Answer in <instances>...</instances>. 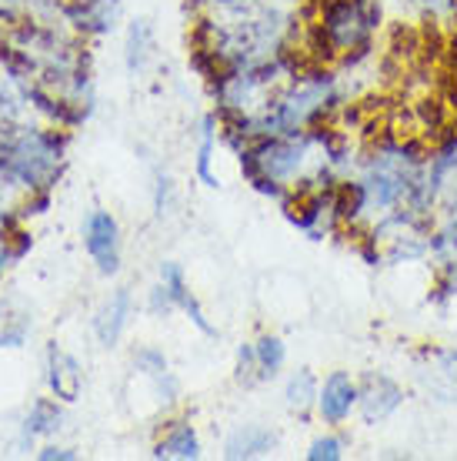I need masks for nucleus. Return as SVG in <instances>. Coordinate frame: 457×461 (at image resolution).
Instances as JSON below:
<instances>
[{
    "mask_svg": "<svg viewBox=\"0 0 457 461\" xmlns=\"http://www.w3.org/2000/svg\"><path fill=\"white\" fill-rule=\"evenodd\" d=\"M150 455L164 461H197L204 455V445H201L197 428L181 418V421H171V425L164 428V435L154 441V451H150Z\"/></svg>",
    "mask_w": 457,
    "mask_h": 461,
    "instance_id": "4468645a",
    "label": "nucleus"
},
{
    "mask_svg": "<svg viewBox=\"0 0 457 461\" xmlns=\"http://www.w3.org/2000/svg\"><path fill=\"white\" fill-rule=\"evenodd\" d=\"M218 138H220V121L218 114H207L204 121H201V131H197V150H194V174L197 181L204 187H220L224 181H220L218 174Z\"/></svg>",
    "mask_w": 457,
    "mask_h": 461,
    "instance_id": "f3484780",
    "label": "nucleus"
},
{
    "mask_svg": "<svg viewBox=\"0 0 457 461\" xmlns=\"http://www.w3.org/2000/svg\"><path fill=\"white\" fill-rule=\"evenodd\" d=\"M37 458H40V461H54V458L74 461V458H77V451H74V448H60V445H50V441H47V445H40V448H37Z\"/></svg>",
    "mask_w": 457,
    "mask_h": 461,
    "instance_id": "cd10ccee",
    "label": "nucleus"
},
{
    "mask_svg": "<svg viewBox=\"0 0 457 461\" xmlns=\"http://www.w3.org/2000/svg\"><path fill=\"white\" fill-rule=\"evenodd\" d=\"M130 314H134V294H130V288H114L103 298V304L94 312V338L101 341V348L121 345L127 324H130Z\"/></svg>",
    "mask_w": 457,
    "mask_h": 461,
    "instance_id": "9d476101",
    "label": "nucleus"
},
{
    "mask_svg": "<svg viewBox=\"0 0 457 461\" xmlns=\"http://www.w3.org/2000/svg\"><path fill=\"white\" fill-rule=\"evenodd\" d=\"M318 388L320 381L314 378V371L310 368H298L291 378H287L284 384V402L291 411H298V415H304V411H310L314 404H318Z\"/></svg>",
    "mask_w": 457,
    "mask_h": 461,
    "instance_id": "aec40b11",
    "label": "nucleus"
},
{
    "mask_svg": "<svg viewBox=\"0 0 457 461\" xmlns=\"http://www.w3.org/2000/svg\"><path fill=\"white\" fill-rule=\"evenodd\" d=\"M67 131L37 124H0V181L21 191H54L67 164Z\"/></svg>",
    "mask_w": 457,
    "mask_h": 461,
    "instance_id": "f03ea898",
    "label": "nucleus"
},
{
    "mask_svg": "<svg viewBox=\"0 0 457 461\" xmlns=\"http://www.w3.org/2000/svg\"><path fill=\"white\" fill-rule=\"evenodd\" d=\"M154 31H150L148 21H130L127 27V37H124V64L127 70L140 77V74H148V68L154 64Z\"/></svg>",
    "mask_w": 457,
    "mask_h": 461,
    "instance_id": "6ab92c4d",
    "label": "nucleus"
},
{
    "mask_svg": "<svg viewBox=\"0 0 457 461\" xmlns=\"http://www.w3.org/2000/svg\"><path fill=\"white\" fill-rule=\"evenodd\" d=\"M437 365H441V378L457 388V351H444V355H437Z\"/></svg>",
    "mask_w": 457,
    "mask_h": 461,
    "instance_id": "bb28decb",
    "label": "nucleus"
},
{
    "mask_svg": "<svg viewBox=\"0 0 457 461\" xmlns=\"http://www.w3.org/2000/svg\"><path fill=\"white\" fill-rule=\"evenodd\" d=\"M58 4H74V0H58Z\"/></svg>",
    "mask_w": 457,
    "mask_h": 461,
    "instance_id": "c756f323",
    "label": "nucleus"
},
{
    "mask_svg": "<svg viewBox=\"0 0 457 461\" xmlns=\"http://www.w3.org/2000/svg\"><path fill=\"white\" fill-rule=\"evenodd\" d=\"M148 312L157 314V318H164V314H171V312H184L204 335H214V324L207 321V312L201 308V301H197V294L191 291L187 275H184V267L177 265V261H164V265H160L157 285H154L148 294Z\"/></svg>",
    "mask_w": 457,
    "mask_h": 461,
    "instance_id": "39448f33",
    "label": "nucleus"
},
{
    "mask_svg": "<svg viewBox=\"0 0 457 461\" xmlns=\"http://www.w3.org/2000/svg\"><path fill=\"white\" fill-rule=\"evenodd\" d=\"M417 208L431 218L427 258H435L437 265H441L451 254H457V131L447 134L427 154Z\"/></svg>",
    "mask_w": 457,
    "mask_h": 461,
    "instance_id": "20e7f679",
    "label": "nucleus"
},
{
    "mask_svg": "<svg viewBox=\"0 0 457 461\" xmlns=\"http://www.w3.org/2000/svg\"><path fill=\"white\" fill-rule=\"evenodd\" d=\"M277 445H281V438H277L274 428L251 421V425H240L230 431V438L224 441V458H267L277 451Z\"/></svg>",
    "mask_w": 457,
    "mask_h": 461,
    "instance_id": "ddd939ff",
    "label": "nucleus"
},
{
    "mask_svg": "<svg viewBox=\"0 0 457 461\" xmlns=\"http://www.w3.org/2000/svg\"><path fill=\"white\" fill-rule=\"evenodd\" d=\"M134 368L144 375V378L154 384V392L160 394V402H167L174 404L177 402V378H174V371H171V361H167V355L160 351V348L154 345H144L134 351Z\"/></svg>",
    "mask_w": 457,
    "mask_h": 461,
    "instance_id": "dca6fc26",
    "label": "nucleus"
},
{
    "mask_svg": "<svg viewBox=\"0 0 457 461\" xmlns=\"http://www.w3.org/2000/svg\"><path fill=\"white\" fill-rule=\"evenodd\" d=\"M234 378L240 384H257V355H254V341L237 348V365H234Z\"/></svg>",
    "mask_w": 457,
    "mask_h": 461,
    "instance_id": "393cba45",
    "label": "nucleus"
},
{
    "mask_svg": "<svg viewBox=\"0 0 457 461\" xmlns=\"http://www.w3.org/2000/svg\"><path fill=\"white\" fill-rule=\"evenodd\" d=\"M254 355H257V378L271 381L277 378L287 365V345L284 338L277 335H261L254 341Z\"/></svg>",
    "mask_w": 457,
    "mask_h": 461,
    "instance_id": "412c9836",
    "label": "nucleus"
},
{
    "mask_svg": "<svg viewBox=\"0 0 457 461\" xmlns=\"http://www.w3.org/2000/svg\"><path fill=\"white\" fill-rule=\"evenodd\" d=\"M427 154L414 138L384 134L367 150H361L351 177L337 185V214L341 228L367 230L394 211L417 208L424 185ZM424 214V211H421Z\"/></svg>",
    "mask_w": 457,
    "mask_h": 461,
    "instance_id": "f257e3e1",
    "label": "nucleus"
},
{
    "mask_svg": "<svg viewBox=\"0 0 457 461\" xmlns=\"http://www.w3.org/2000/svg\"><path fill=\"white\" fill-rule=\"evenodd\" d=\"M60 23L77 37H101L111 34L121 21V0H74L58 4Z\"/></svg>",
    "mask_w": 457,
    "mask_h": 461,
    "instance_id": "6e6552de",
    "label": "nucleus"
},
{
    "mask_svg": "<svg viewBox=\"0 0 457 461\" xmlns=\"http://www.w3.org/2000/svg\"><path fill=\"white\" fill-rule=\"evenodd\" d=\"M13 261V251H11V244H7V238L0 234V277L7 275V267H11Z\"/></svg>",
    "mask_w": 457,
    "mask_h": 461,
    "instance_id": "c85d7f7f",
    "label": "nucleus"
},
{
    "mask_svg": "<svg viewBox=\"0 0 457 461\" xmlns=\"http://www.w3.org/2000/svg\"><path fill=\"white\" fill-rule=\"evenodd\" d=\"M60 404L64 402H58V398H37L27 408V415L21 421V448H31L34 441L58 435L64 428V408Z\"/></svg>",
    "mask_w": 457,
    "mask_h": 461,
    "instance_id": "2eb2a0df",
    "label": "nucleus"
},
{
    "mask_svg": "<svg viewBox=\"0 0 457 461\" xmlns=\"http://www.w3.org/2000/svg\"><path fill=\"white\" fill-rule=\"evenodd\" d=\"M437 271H441V294H457V254H451L447 261H441L437 265Z\"/></svg>",
    "mask_w": 457,
    "mask_h": 461,
    "instance_id": "a878e982",
    "label": "nucleus"
},
{
    "mask_svg": "<svg viewBox=\"0 0 457 461\" xmlns=\"http://www.w3.org/2000/svg\"><path fill=\"white\" fill-rule=\"evenodd\" d=\"M47 388L64 404L77 402L84 392V365L70 351H64L58 341L47 345Z\"/></svg>",
    "mask_w": 457,
    "mask_h": 461,
    "instance_id": "9b49d317",
    "label": "nucleus"
},
{
    "mask_svg": "<svg viewBox=\"0 0 457 461\" xmlns=\"http://www.w3.org/2000/svg\"><path fill=\"white\" fill-rule=\"evenodd\" d=\"M344 451H347V441H344L341 435L327 431V435H318V438L310 441L308 451H304V458L308 461H341Z\"/></svg>",
    "mask_w": 457,
    "mask_h": 461,
    "instance_id": "5701e85b",
    "label": "nucleus"
},
{
    "mask_svg": "<svg viewBox=\"0 0 457 461\" xmlns=\"http://www.w3.org/2000/svg\"><path fill=\"white\" fill-rule=\"evenodd\" d=\"M174 177L167 171H157V177H154V214L157 218H167L174 211Z\"/></svg>",
    "mask_w": 457,
    "mask_h": 461,
    "instance_id": "b1692460",
    "label": "nucleus"
},
{
    "mask_svg": "<svg viewBox=\"0 0 457 461\" xmlns=\"http://www.w3.org/2000/svg\"><path fill=\"white\" fill-rule=\"evenodd\" d=\"M408 7L427 23H457V0H408Z\"/></svg>",
    "mask_w": 457,
    "mask_h": 461,
    "instance_id": "4be33fe9",
    "label": "nucleus"
},
{
    "mask_svg": "<svg viewBox=\"0 0 457 461\" xmlns=\"http://www.w3.org/2000/svg\"><path fill=\"white\" fill-rule=\"evenodd\" d=\"M357 398H361V381L351 371H331L320 381L314 411L324 425L337 428L344 421H351V415H357Z\"/></svg>",
    "mask_w": 457,
    "mask_h": 461,
    "instance_id": "0eeeda50",
    "label": "nucleus"
},
{
    "mask_svg": "<svg viewBox=\"0 0 457 461\" xmlns=\"http://www.w3.org/2000/svg\"><path fill=\"white\" fill-rule=\"evenodd\" d=\"M27 107H31L27 81H23L21 68L13 64V58L7 54V47L0 44V124L21 121Z\"/></svg>",
    "mask_w": 457,
    "mask_h": 461,
    "instance_id": "f8f14e48",
    "label": "nucleus"
},
{
    "mask_svg": "<svg viewBox=\"0 0 457 461\" xmlns=\"http://www.w3.org/2000/svg\"><path fill=\"white\" fill-rule=\"evenodd\" d=\"M80 238H84V251L94 261V267L101 271L103 277H114L121 271V261H124V234H121V221L103 208H94L87 218H84V228H80Z\"/></svg>",
    "mask_w": 457,
    "mask_h": 461,
    "instance_id": "423d86ee",
    "label": "nucleus"
},
{
    "mask_svg": "<svg viewBox=\"0 0 457 461\" xmlns=\"http://www.w3.org/2000/svg\"><path fill=\"white\" fill-rule=\"evenodd\" d=\"M34 331V314L21 298L0 301V348H23Z\"/></svg>",
    "mask_w": 457,
    "mask_h": 461,
    "instance_id": "a211bd4d",
    "label": "nucleus"
},
{
    "mask_svg": "<svg viewBox=\"0 0 457 461\" xmlns=\"http://www.w3.org/2000/svg\"><path fill=\"white\" fill-rule=\"evenodd\" d=\"M378 31V0H318L308 21V54L318 64H341L357 54H371Z\"/></svg>",
    "mask_w": 457,
    "mask_h": 461,
    "instance_id": "7ed1b4c3",
    "label": "nucleus"
},
{
    "mask_svg": "<svg viewBox=\"0 0 457 461\" xmlns=\"http://www.w3.org/2000/svg\"><path fill=\"white\" fill-rule=\"evenodd\" d=\"M404 404V388L390 375H364L361 378V398H357V415L364 418L367 425L388 421L394 411Z\"/></svg>",
    "mask_w": 457,
    "mask_h": 461,
    "instance_id": "1a4fd4ad",
    "label": "nucleus"
}]
</instances>
